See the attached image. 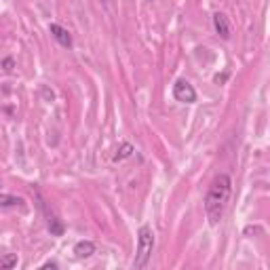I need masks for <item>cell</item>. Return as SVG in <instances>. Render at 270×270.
<instances>
[{
  "instance_id": "obj_1",
  "label": "cell",
  "mask_w": 270,
  "mask_h": 270,
  "mask_svg": "<svg viewBox=\"0 0 270 270\" xmlns=\"http://www.w3.org/2000/svg\"><path fill=\"white\" fill-rule=\"evenodd\" d=\"M230 194H232L230 175L220 173V175L213 177L211 186L207 190V196H205V216H207L211 226H218L222 222L226 205H228V201H230Z\"/></svg>"
},
{
  "instance_id": "obj_2",
  "label": "cell",
  "mask_w": 270,
  "mask_h": 270,
  "mask_svg": "<svg viewBox=\"0 0 270 270\" xmlns=\"http://www.w3.org/2000/svg\"><path fill=\"white\" fill-rule=\"evenodd\" d=\"M154 249V232L150 226H141L137 230V251H135V260H133V268L135 270H144L150 262V255Z\"/></svg>"
},
{
  "instance_id": "obj_3",
  "label": "cell",
  "mask_w": 270,
  "mask_h": 270,
  "mask_svg": "<svg viewBox=\"0 0 270 270\" xmlns=\"http://www.w3.org/2000/svg\"><path fill=\"white\" fill-rule=\"evenodd\" d=\"M173 97L177 99V102H182V104H194L196 102V91H194V87L188 80L179 78L173 84Z\"/></svg>"
},
{
  "instance_id": "obj_4",
  "label": "cell",
  "mask_w": 270,
  "mask_h": 270,
  "mask_svg": "<svg viewBox=\"0 0 270 270\" xmlns=\"http://www.w3.org/2000/svg\"><path fill=\"white\" fill-rule=\"evenodd\" d=\"M49 32L53 34V38L57 40L64 49H72V45H74L72 34H70L64 25H59V23H51V25H49Z\"/></svg>"
},
{
  "instance_id": "obj_5",
  "label": "cell",
  "mask_w": 270,
  "mask_h": 270,
  "mask_svg": "<svg viewBox=\"0 0 270 270\" xmlns=\"http://www.w3.org/2000/svg\"><path fill=\"white\" fill-rule=\"evenodd\" d=\"M213 30H216V34L224 40L230 38V23H228V17H226L224 13H216V15H213Z\"/></svg>"
},
{
  "instance_id": "obj_6",
  "label": "cell",
  "mask_w": 270,
  "mask_h": 270,
  "mask_svg": "<svg viewBox=\"0 0 270 270\" xmlns=\"http://www.w3.org/2000/svg\"><path fill=\"white\" fill-rule=\"evenodd\" d=\"M74 253H76L78 260L91 258V255L95 253V243H93V241H78V243L74 245Z\"/></svg>"
},
{
  "instance_id": "obj_7",
  "label": "cell",
  "mask_w": 270,
  "mask_h": 270,
  "mask_svg": "<svg viewBox=\"0 0 270 270\" xmlns=\"http://www.w3.org/2000/svg\"><path fill=\"white\" fill-rule=\"evenodd\" d=\"M0 207H23V198L15 194H0Z\"/></svg>"
},
{
  "instance_id": "obj_8",
  "label": "cell",
  "mask_w": 270,
  "mask_h": 270,
  "mask_svg": "<svg viewBox=\"0 0 270 270\" xmlns=\"http://www.w3.org/2000/svg\"><path fill=\"white\" fill-rule=\"evenodd\" d=\"M135 152V148L129 144V141H123V144L116 148V154H114V161H125V159H129V156Z\"/></svg>"
},
{
  "instance_id": "obj_9",
  "label": "cell",
  "mask_w": 270,
  "mask_h": 270,
  "mask_svg": "<svg viewBox=\"0 0 270 270\" xmlns=\"http://www.w3.org/2000/svg\"><path fill=\"white\" fill-rule=\"evenodd\" d=\"M49 232L55 234V236H62L64 234V224L55 218V216H49Z\"/></svg>"
},
{
  "instance_id": "obj_10",
  "label": "cell",
  "mask_w": 270,
  "mask_h": 270,
  "mask_svg": "<svg viewBox=\"0 0 270 270\" xmlns=\"http://www.w3.org/2000/svg\"><path fill=\"white\" fill-rule=\"evenodd\" d=\"M17 266V255L15 253H9V255H5L3 260H0V268H15Z\"/></svg>"
},
{
  "instance_id": "obj_11",
  "label": "cell",
  "mask_w": 270,
  "mask_h": 270,
  "mask_svg": "<svg viewBox=\"0 0 270 270\" xmlns=\"http://www.w3.org/2000/svg\"><path fill=\"white\" fill-rule=\"evenodd\" d=\"M0 66H3V68L7 70V72H9V70H13V59L7 57V59H3V64H0Z\"/></svg>"
},
{
  "instance_id": "obj_12",
  "label": "cell",
  "mask_w": 270,
  "mask_h": 270,
  "mask_svg": "<svg viewBox=\"0 0 270 270\" xmlns=\"http://www.w3.org/2000/svg\"><path fill=\"white\" fill-rule=\"evenodd\" d=\"M42 268H45V270H47V268H53V270H55V268H59V264H57V262H47V264H42Z\"/></svg>"
}]
</instances>
